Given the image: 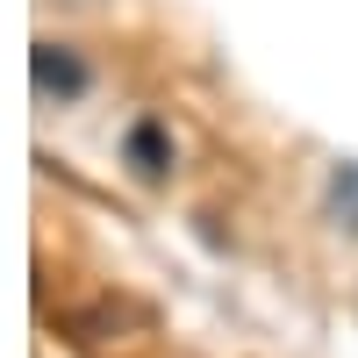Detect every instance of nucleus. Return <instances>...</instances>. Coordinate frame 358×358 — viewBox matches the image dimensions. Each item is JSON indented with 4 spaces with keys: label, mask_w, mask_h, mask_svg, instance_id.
<instances>
[{
    "label": "nucleus",
    "mask_w": 358,
    "mask_h": 358,
    "mask_svg": "<svg viewBox=\"0 0 358 358\" xmlns=\"http://www.w3.org/2000/svg\"><path fill=\"white\" fill-rule=\"evenodd\" d=\"M29 72H36V94H57V101L86 94V65L65 43H36V50H29Z\"/></svg>",
    "instance_id": "obj_1"
},
{
    "label": "nucleus",
    "mask_w": 358,
    "mask_h": 358,
    "mask_svg": "<svg viewBox=\"0 0 358 358\" xmlns=\"http://www.w3.org/2000/svg\"><path fill=\"white\" fill-rule=\"evenodd\" d=\"M129 165H136L143 179H158V172L172 165V151H165V129H158V122H136V129H129Z\"/></svg>",
    "instance_id": "obj_2"
}]
</instances>
